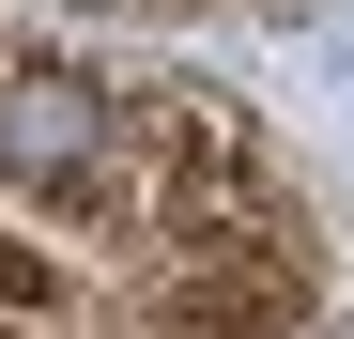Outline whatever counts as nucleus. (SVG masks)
Returning <instances> with one entry per match:
<instances>
[{
	"instance_id": "obj_1",
	"label": "nucleus",
	"mask_w": 354,
	"mask_h": 339,
	"mask_svg": "<svg viewBox=\"0 0 354 339\" xmlns=\"http://www.w3.org/2000/svg\"><path fill=\"white\" fill-rule=\"evenodd\" d=\"M62 309V247H16L0 232V324H46Z\"/></svg>"
},
{
	"instance_id": "obj_2",
	"label": "nucleus",
	"mask_w": 354,
	"mask_h": 339,
	"mask_svg": "<svg viewBox=\"0 0 354 339\" xmlns=\"http://www.w3.org/2000/svg\"><path fill=\"white\" fill-rule=\"evenodd\" d=\"M0 339H46V324H0Z\"/></svg>"
}]
</instances>
